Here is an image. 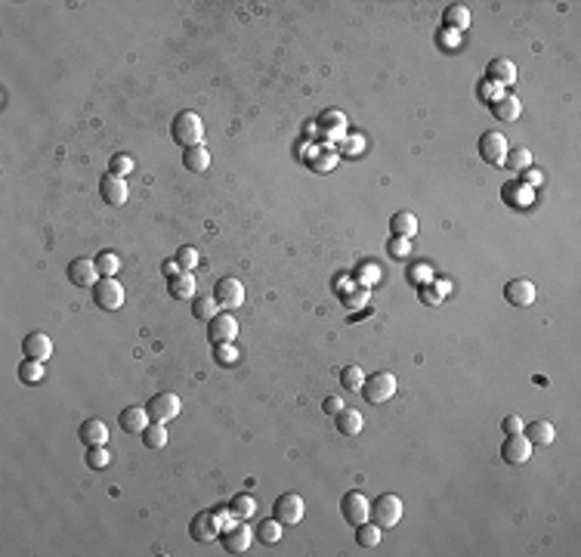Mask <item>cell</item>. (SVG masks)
Returning a JSON list of instances; mask_svg holds the SVG:
<instances>
[{
    "label": "cell",
    "mask_w": 581,
    "mask_h": 557,
    "mask_svg": "<svg viewBox=\"0 0 581 557\" xmlns=\"http://www.w3.org/2000/svg\"><path fill=\"white\" fill-rule=\"evenodd\" d=\"M171 136L176 146L183 149H192V146H201L204 139V121L198 111H180L171 124Z\"/></svg>",
    "instance_id": "6da1fadb"
},
{
    "label": "cell",
    "mask_w": 581,
    "mask_h": 557,
    "mask_svg": "<svg viewBox=\"0 0 581 557\" xmlns=\"http://www.w3.org/2000/svg\"><path fill=\"white\" fill-rule=\"evenodd\" d=\"M359 393H365V399L374 406L390 403L393 393H396V375L393 371H374V375H365V384Z\"/></svg>",
    "instance_id": "7a4b0ae2"
},
{
    "label": "cell",
    "mask_w": 581,
    "mask_h": 557,
    "mask_svg": "<svg viewBox=\"0 0 581 557\" xmlns=\"http://www.w3.org/2000/svg\"><path fill=\"white\" fill-rule=\"evenodd\" d=\"M254 542V529L245 526V520H232L220 529V545L226 554H245Z\"/></svg>",
    "instance_id": "3957f363"
},
{
    "label": "cell",
    "mask_w": 581,
    "mask_h": 557,
    "mask_svg": "<svg viewBox=\"0 0 581 557\" xmlns=\"http://www.w3.org/2000/svg\"><path fill=\"white\" fill-rule=\"evenodd\" d=\"M371 520L380 529L399 526V520H402V498L393 496V492H383L380 498H374L371 501Z\"/></svg>",
    "instance_id": "277c9868"
},
{
    "label": "cell",
    "mask_w": 581,
    "mask_h": 557,
    "mask_svg": "<svg viewBox=\"0 0 581 557\" xmlns=\"http://www.w3.org/2000/svg\"><path fill=\"white\" fill-rule=\"evenodd\" d=\"M93 303L99 306V310H108L115 313L124 306V285L118 282V278H99L96 285H93Z\"/></svg>",
    "instance_id": "5b68a950"
},
{
    "label": "cell",
    "mask_w": 581,
    "mask_h": 557,
    "mask_svg": "<svg viewBox=\"0 0 581 557\" xmlns=\"http://www.w3.org/2000/svg\"><path fill=\"white\" fill-rule=\"evenodd\" d=\"M340 514L350 526H359L365 520H371V498H365V492L353 489L340 498Z\"/></svg>",
    "instance_id": "8992f818"
},
{
    "label": "cell",
    "mask_w": 581,
    "mask_h": 557,
    "mask_svg": "<svg viewBox=\"0 0 581 557\" xmlns=\"http://www.w3.org/2000/svg\"><path fill=\"white\" fill-rule=\"evenodd\" d=\"M306 514V505L297 492H285V496L276 498V508H273V517L278 520L282 526H297Z\"/></svg>",
    "instance_id": "52a82bcc"
},
{
    "label": "cell",
    "mask_w": 581,
    "mask_h": 557,
    "mask_svg": "<svg viewBox=\"0 0 581 557\" xmlns=\"http://www.w3.org/2000/svg\"><path fill=\"white\" fill-rule=\"evenodd\" d=\"M146 412H148L152 421H161V424L173 421V418L180 415V396L171 393V390H161V393H155L146 403Z\"/></svg>",
    "instance_id": "ba28073f"
},
{
    "label": "cell",
    "mask_w": 581,
    "mask_h": 557,
    "mask_svg": "<svg viewBox=\"0 0 581 557\" xmlns=\"http://www.w3.org/2000/svg\"><path fill=\"white\" fill-rule=\"evenodd\" d=\"M213 297H217V303L223 310H236V306L245 303V285H241V278L226 276L217 282V288H213Z\"/></svg>",
    "instance_id": "9c48e42d"
},
{
    "label": "cell",
    "mask_w": 581,
    "mask_h": 557,
    "mask_svg": "<svg viewBox=\"0 0 581 557\" xmlns=\"http://www.w3.org/2000/svg\"><path fill=\"white\" fill-rule=\"evenodd\" d=\"M220 520H217V511H198V514L192 517V526L189 533L195 542H213V538L220 536Z\"/></svg>",
    "instance_id": "30bf717a"
},
{
    "label": "cell",
    "mask_w": 581,
    "mask_h": 557,
    "mask_svg": "<svg viewBox=\"0 0 581 557\" xmlns=\"http://www.w3.org/2000/svg\"><path fill=\"white\" fill-rule=\"evenodd\" d=\"M99 195L106 204H115V208H121V204H127L130 199V189H127V180L118 174H106L99 180Z\"/></svg>",
    "instance_id": "8fae6325"
},
{
    "label": "cell",
    "mask_w": 581,
    "mask_h": 557,
    "mask_svg": "<svg viewBox=\"0 0 581 557\" xmlns=\"http://www.w3.org/2000/svg\"><path fill=\"white\" fill-rule=\"evenodd\" d=\"M538 297V288L532 278H513V282L504 285V301L513 306H532Z\"/></svg>",
    "instance_id": "7c38bea8"
},
{
    "label": "cell",
    "mask_w": 581,
    "mask_h": 557,
    "mask_svg": "<svg viewBox=\"0 0 581 557\" xmlns=\"http://www.w3.org/2000/svg\"><path fill=\"white\" fill-rule=\"evenodd\" d=\"M208 325H211L208 338H211L213 347H217V343H232L238 334V322H236V316H229V313H217Z\"/></svg>",
    "instance_id": "4fadbf2b"
},
{
    "label": "cell",
    "mask_w": 581,
    "mask_h": 557,
    "mask_svg": "<svg viewBox=\"0 0 581 557\" xmlns=\"http://www.w3.org/2000/svg\"><path fill=\"white\" fill-rule=\"evenodd\" d=\"M532 449H535V446L526 440V433H507V440L501 446V458L507 464H522V461L532 458Z\"/></svg>",
    "instance_id": "5bb4252c"
},
{
    "label": "cell",
    "mask_w": 581,
    "mask_h": 557,
    "mask_svg": "<svg viewBox=\"0 0 581 557\" xmlns=\"http://www.w3.org/2000/svg\"><path fill=\"white\" fill-rule=\"evenodd\" d=\"M507 152H510V149H507V139H504V134H498V130H489V134L480 136V155H483L489 164H501Z\"/></svg>",
    "instance_id": "9a60e30c"
},
{
    "label": "cell",
    "mask_w": 581,
    "mask_h": 557,
    "mask_svg": "<svg viewBox=\"0 0 581 557\" xmlns=\"http://www.w3.org/2000/svg\"><path fill=\"white\" fill-rule=\"evenodd\" d=\"M99 269H96V260H84V257H78V260H71L69 264V282L71 285H78V288H93L99 282Z\"/></svg>",
    "instance_id": "2e32d148"
},
{
    "label": "cell",
    "mask_w": 581,
    "mask_h": 557,
    "mask_svg": "<svg viewBox=\"0 0 581 557\" xmlns=\"http://www.w3.org/2000/svg\"><path fill=\"white\" fill-rule=\"evenodd\" d=\"M337 149L331 143H322V146H313L309 149V155H306V164L313 167L315 174H331L334 167H337Z\"/></svg>",
    "instance_id": "e0dca14e"
},
{
    "label": "cell",
    "mask_w": 581,
    "mask_h": 557,
    "mask_svg": "<svg viewBox=\"0 0 581 557\" xmlns=\"http://www.w3.org/2000/svg\"><path fill=\"white\" fill-rule=\"evenodd\" d=\"M485 81L498 84V87H513V84H517V65L510 59H504V56H498V59H492L489 69H485Z\"/></svg>",
    "instance_id": "ac0fdd59"
},
{
    "label": "cell",
    "mask_w": 581,
    "mask_h": 557,
    "mask_svg": "<svg viewBox=\"0 0 581 557\" xmlns=\"http://www.w3.org/2000/svg\"><path fill=\"white\" fill-rule=\"evenodd\" d=\"M22 353L28 359H41L46 362L53 356V341H50V334H44V331H31L28 338L22 341Z\"/></svg>",
    "instance_id": "d6986e66"
},
{
    "label": "cell",
    "mask_w": 581,
    "mask_h": 557,
    "mask_svg": "<svg viewBox=\"0 0 581 557\" xmlns=\"http://www.w3.org/2000/svg\"><path fill=\"white\" fill-rule=\"evenodd\" d=\"M318 130H322L325 143H334V139H343L346 136V118L340 115V111L328 109L318 115Z\"/></svg>",
    "instance_id": "ffe728a7"
},
{
    "label": "cell",
    "mask_w": 581,
    "mask_h": 557,
    "mask_svg": "<svg viewBox=\"0 0 581 557\" xmlns=\"http://www.w3.org/2000/svg\"><path fill=\"white\" fill-rule=\"evenodd\" d=\"M148 421H152V418H148V412L146 408H139V406H127L124 412L118 415V427L124 433H143L148 427Z\"/></svg>",
    "instance_id": "44dd1931"
},
{
    "label": "cell",
    "mask_w": 581,
    "mask_h": 557,
    "mask_svg": "<svg viewBox=\"0 0 581 557\" xmlns=\"http://www.w3.org/2000/svg\"><path fill=\"white\" fill-rule=\"evenodd\" d=\"M522 433H526V440H529L532 446H550V443L557 440L554 424L545 421V418H535L532 424H526V427H522Z\"/></svg>",
    "instance_id": "7402d4cb"
},
{
    "label": "cell",
    "mask_w": 581,
    "mask_h": 557,
    "mask_svg": "<svg viewBox=\"0 0 581 557\" xmlns=\"http://www.w3.org/2000/svg\"><path fill=\"white\" fill-rule=\"evenodd\" d=\"M334 291L343 297V303H346V306H365V303H368V288L359 285V282L350 285V282H340V276H337Z\"/></svg>",
    "instance_id": "603a6c76"
},
{
    "label": "cell",
    "mask_w": 581,
    "mask_h": 557,
    "mask_svg": "<svg viewBox=\"0 0 581 557\" xmlns=\"http://www.w3.org/2000/svg\"><path fill=\"white\" fill-rule=\"evenodd\" d=\"M81 440H84V446H106L108 443V424L99 421V418L84 421L81 424Z\"/></svg>",
    "instance_id": "cb8c5ba5"
},
{
    "label": "cell",
    "mask_w": 581,
    "mask_h": 557,
    "mask_svg": "<svg viewBox=\"0 0 581 557\" xmlns=\"http://www.w3.org/2000/svg\"><path fill=\"white\" fill-rule=\"evenodd\" d=\"M390 236H399V239H415L418 236V217L408 211H399L390 217Z\"/></svg>",
    "instance_id": "d4e9b609"
},
{
    "label": "cell",
    "mask_w": 581,
    "mask_h": 557,
    "mask_svg": "<svg viewBox=\"0 0 581 557\" xmlns=\"http://www.w3.org/2000/svg\"><path fill=\"white\" fill-rule=\"evenodd\" d=\"M443 22L448 31H467L470 28V9L461 6V4H452V6H445V13H443Z\"/></svg>",
    "instance_id": "484cf974"
},
{
    "label": "cell",
    "mask_w": 581,
    "mask_h": 557,
    "mask_svg": "<svg viewBox=\"0 0 581 557\" xmlns=\"http://www.w3.org/2000/svg\"><path fill=\"white\" fill-rule=\"evenodd\" d=\"M167 291H171L173 301H192V294H195V276H192V273H180L176 278H167Z\"/></svg>",
    "instance_id": "4316f807"
},
{
    "label": "cell",
    "mask_w": 581,
    "mask_h": 557,
    "mask_svg": "<svg viewBox=\"0 0 581 557\" xmlns=\"http://www.w3.org/2000/svg\"><path fill=\"white\" fill-rule=\"evenodd\" d=\"M334 421H337V431L340 433H346V436H355L365 427V421H362V415L355 412V408H340V412L334 415Z\"/></svg>",
    "instance_id": "83f0119b"
},
{
    "label": "cell",
    "mask_w": 581,
    "mask_h": 557,
    "mask_svg": "<svg viewBox=\"0 0 581 557\" xmlns=\"http://www.w3.org/2000/svg\"><path fill=\"white\" fill-rule=\"evenodd\" d=\"M183 164H186V171L201 174V171H208V167H211V152L204 146H192V149H186Z\"/></svg>",
    "instance_id": "f1b7e54d"
},
{
    "label": "cell",
    "mask_w": 581,
    "mask_h": 557,
    "mask_svg": "<svg viewBox=\"0 0 581 557\" xmlns=\"http://www.w3.org/2000/svg\"><path fill=\"white\" fill-rule=\"evenodd\" d=\"M46 362H41V359H22L19 362V381H25V384H41V381L46 378Z\"/></svg>",
    "instance_id": "f546056e"
},
{
    "label": "cell",
    "mask_w": 581,
    "mask_h": 557,
    "mask_svg": "<svg viewBox=\"0 0 581 557\" xmlns=\"http://www.w3.org/2000/svg\"><path fill=\"white\" fill-rule=\"evenodd\" d=\"M139 436H143L146 449H152V452H158V449H164V446H167V427L161 421H148V427Z\"/></svg>",
    "instance_id": "4dcf8cb0"
},
{
    "label": "cell",
    "mask_w": 581,
    "mask_h": 557,
    "mask_svg": "<svg viewBox=\"0 0 581 557\" xmlns=\"http://www.w3.org/2000/svg\"><path fill=\"white\" fill-rule=\"evenodd\" d=\"M522 111V102L517 96H498V102L492 106V115L498 121H517Z\"/></svg>",
    "instance_id": "1f68e13d"
},
{
    "label": "cell",
    "mask_w": 581,
    "mask_h": 557,
    "mask_svg": "<svg viewBox=\"0 0 581 557\" xmlns=\"http://www.w3.org/2000/svg\"><path fill=\"white\" fill-rule=\"evenodd\" d=\"M380 533L383 529L374 523V520H365V523L355 526V542H359L362 548H378L380 545Z\"/></svg>",
    "instance_id": "d6a6232c"
},
{
    "label": "cell",
    "mask_w": 581,
    "mask_h": 557,
    "mask_svg": "<svg viewBox=\"0 0 581 557\" xmlns=\"http://www.w3.org/2000/svg\"><path fill=\"white\" fill-rule=\"evenodd\" d=\"M282 529H285V526L273 517V520H263V523H257L254 536H257L263 545H276V542H282Z\"/></svg>",
    "instance_id": "836d02e7"
},
{
    "label": "cell",
    "mask_w": 581,
    "mask_h": 557,
    "mask_svg": "<svg viewBox=\"0 0 581 557\" xmlns=\"http://www.w3.org/2000/svg\"><path fill=\"white\" fill-rule=\"evenodd\" d=\"M254 511H257V501L251 498L248 492H238V496L229 501V514L236 517V520H248L251 514H254Z\"/></svg>",
    "instance_id": "e575fe53"
},
{
    "label": "cell",
    "mask_w": 581,
    "mask_h": 557,
    "mask_svg": "<svg viewBox=\"0 0 581 557\" xmlns=\"http://www.w3.org/2000/svg\"><path fill=\"white\" fill-rule=\"evenodd\" d=\"M220 310V303H217V297L208 294V297H195V303H192V316L195 319H201V322H211L213 316H217Z\"/></svg>",
    "instance_id": "d590c367"
},
{
    "label": "cell",
    "mask_w": 581,
    "mask_h": 557,
    "mask_svg": "<svg viewBox=\"0 0 581 557\" xmlns=\"http://www.w3.org/2000/svg\"><path fill=\"white\" fill-rule=\"evenodd\" d=\"M504 201H517V208H526V204L532 201V189H529V186L526 183H507V186H504Z\"/></svg>",
    "instance_id": "8d00e7d4"
},
{
    "label": "cell",
    "mask_w": 581,
    "mask_h": 557,
    "mask_svg": "<svg viewBox=\"0 0 581 557\" xmlns=\"http://www.w3.org/2000/svg\"><path fill=\"white\" fill-rule=\"evenodd\" d=\"M96 269H99L102 278H115L118 269H121V260H118L115 251H102V254H96Z\"/></svg>",
    "instance_id": "74e56055"
},
{
    "label": "cell",
    "mask_w": 581,
    "mask_h": 557,
    "mask_svg": "<svg viewBox=\"0 0 581 557\" xmlns=\"http://www.w3.org/2000/svg\"><path fill=\"white\" fill-rule=\"evenodd\" d=\"M340 384L346 390H353V393H359L362 384H365V371L359 366H343L340 368Z\"/></svg>",
    "instance_id": "f35d334b"
},
{
    "label": "cell",
    "mask_w": 581,
    "mask_h": 557,
    "mask_svg": "<svg viewBox=\"0 0 581 557\" xmlns=\"http://www.w3.org/2000/svg\"><path fill=\"white\" fill-rule=\"evenodd\" d=\"M504 167H510V171H526V167H532V152L529 149H513V152H507L504 155V161H501Z\"/></svg>",
    "instance_id": "ab89813d"
},
{
    "label": "cell",
    "mask_w": 581,
    "mask_h": 557,
    "mask_svg": "<svg viewBox=\"0 0 581 557\" xmlns=\"http://www.w3.org/2000/svg\"><path fill=\"white\" fill-rule=\"evenodd\" d=\"M448 291V285H439V282H427L420 285V303L427 306H439V301H443V294Z\"/></svg>",
    "instance_id": "60d3db41"
},
{
    "label": "cell",
    "mask_w": 581,
    "mask_h": 557,
    "mask_svg": "<svg viewBox=\"0 0 581 557\" xmlns=\"http://www.w3.org/2000/svg\"><path fill=\"white\" fill-rule=\"evenodd\" d=\"M108 461H111V455L106 446H87V468L102 471V468H108Z\"/></svg>",
    "instance_id": "b9f144b4"
},
{
    "label": "cell",
    "mask_w": 581,
    "mask_h": 557,
    "mask_svg": "<svg viewBox=\"0 0 581 557\" xmlns=\"http://www.w3.org/2000/svg\"><path fill=\"white\" fill-rule=\"evenodd\" d=\"M198 260H201V254H198V248H192V245H183L176 251V264H180L186 273H192V269L198 266Z\"/></svg>",
    "instance_id": "7bdbcfd3"
},
{
    "label": "cell",
    "mask_w": 581,
    "mask_h": 557,
    "mask_svg": "<svg viewBox=\"0 0 581 557\" xmlns=\"http://www.w3.org/2000/svg\"><path fill=\"white\" fill-rule=\"evenodd\" d=\"M130 171H133V158H130V155H111V161H108V174L127 176Z\"/></svg>",
    "instance_id": "ee69618b"
},
{
    "label": "cell",
    "mask_w": 581,
    "mask_h": 557,
    "mask_svg": "<svg viewBox=\"0 0 581 557\" xmlns=\"http://www.w3.org/2000/svg\"><path fill=\"white\" fill-rule=\"evenodd\" d=\"M355 276H359V278H355V282H359V285L371 288V285L380 278V269L374 266V264H362V266H359V273H355Z\"/></svg>",
    "instance_id": "f6af8a7d"
},
{
    "label": "cell",
    "mask_w": 581,
    "mask_h": 557,
    "mask_svg": "<svg viewBox=\"0 0 581 557\" xmlns=\"http://www.w3.org/2000/svg\"><path fill=\"white\" fill-rule=\"evenodd\" d=\"M411 239H399V236H390V241H387V251L393 257H408L411 254V245H408Z\"/></svg>",
    "instance_id": "bcb514c9"
},
{
    "label": "cell",
    "mask_w": 581,
    "mask_h": 557,
    "mask_svg": "<svg viewBox=\"0 0 581 557\" xmlns=\"http://www.w3.org/2000/svg\"><path fill=\"white\" fill-rule=\"evenodd\" d=\"M408 278H411V282H418V285H427L430 278H433V273H430L427 264H418V266L408 269Z\"/></svg>",
    "instance_id": "7dc6e473"
},
{
    "label": "cell",
    "mask_w": 581,
    "mask_h": 557,
    "mask_svg": "<svg viewBox=\"0 0 581 557\" xmlns=\"http://www.w3.org/2000/svg\"><path fill=\"white\" fill-rule=\"evenodd\" d=\"M522 427H526V424H522L520 415H507V418L501 421V431H504V433H522Z\"/></svg>",
    "instance_id": "c3c4849f"
},
{
    "label": "cell",
    "mask_w": 581,
    "mask_h": 557,
    "mask_svg": "<svg viewBox=\"0 0 581 557\" xmlns=\"http://www.w3.org/2000/svg\"><path fill=\"white\" fill-rule=\"evenodd\" d=\"M217 359L232 366V362H236V347H232V343H217Z\"/></svg>",
    "instance_id": "681fc988"
},
{
    "label": "cell",
    "mask_w": 581,
    "mask_h": 557,
    "mask_svg": "<svg viewBox=\"0 0 581 557\" xmlns=\"http://www.w3.org/2000/svg\"><path fill=\"white\" fill-rule=\"evenodd\" d=\"M322 408H325V415H331V418H334V415L343 408V399H340V396H325Z\"/></svg>",
    "instance_id": "f907efd6"
},
{
    "label": "cell",
    "mask_w": 581,
    "mask_h": 557,
    "mask_svg": "<svg viewBox=\"0 0 581 557\" xmlns=\"http://www.w3.org/2000/svg\"><path fill=\"white\" fill-rule=\"evenodd\" d=\"M161 273H164L167 278H176L180 273H186V269H183L180 264H176V257H173V260H164V264H161Z\"/></svg>",
    "instance_id": "816d5d0a"
},
{
    "label": "cell",
    "mask_w": 581,
    "mask_h": 557,
    "mask_svg": "<svg viewBox=\"0 0 581 557\" xmlns=\"http://www.w3.org/2000/svg\"><path fill=\"white\" fill-rule=\"evenodd\" d=\"M541 180H545V176H541V171H532V167H526V171H522V180H520V183H526L529 189H532V186H541Z\"/></svg>",
    "instance_id": "f5cc1de1"
}]
</instances>
